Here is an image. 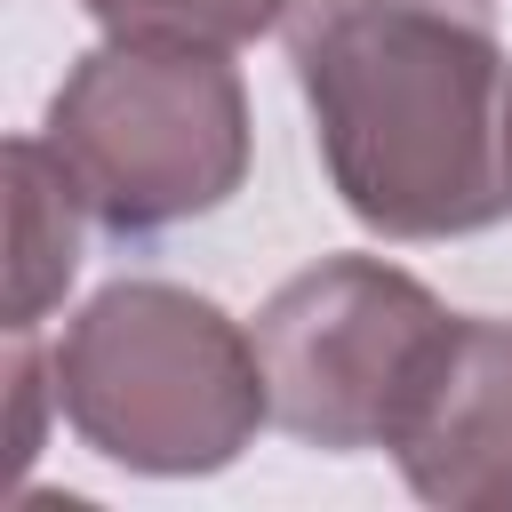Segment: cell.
Listing matches in <instances>:
<instances>
[{
  "mask_svg": "<svg viewBox=\"0 0 512 512\" xmlns=\"http://www.w3.org/2000/svg\"><path fill=\"white\" fill-rule=\"evenodd\" d=\"M320 168L376 240H464L512 216V56L488 0H288Z\"/></svg>",
  "mask_w": 512,
  "mask_h": 512,
  "instance_id": "obj_1",
  "label": "cell"
},
{
  "mask_svg": "<svg viewBox=\"0 0 512 512\" xmlns=\"http://www.w3.org/2000/svg\"><path fill=\"white\" fill-rule=\"evenodd\" d=\"M56 416L144 480L224 472L272 424L256 328L184 280L128 272L56 328Z\"/></svg>",
  "mask_w": 512,
  "mask_h": 512,
  "instance_id": "obj_2",
  "label": "cell"
},
{
  "mask_svg": "<svg viewBox=\"0 0 512 512\" xmlns=\"http://www.w3.org/2000/svg\"><path fill=\"white\" fill-rule=\"evenodd\" d=\"M40 136L112 240L200 224L248 184V88L232 48L96 40L56 80Z\"/></svg>",
  "mask_w": 512,
  "mask_h": 512,
  "instance_id": "obj_3",
  "label": "cell"
},
{
  "mask_svg": "<svg viewBox=\"0 0 512 512\" xmlns=\"http://www.w3.org/2000/svg\"><path fill=\"white\" fill-rule=\"evenodd\" d=\"M272 424L304 448L360 456L408 424L456 312L392 256H320L256 304Z\"/></svg>",
  "mask_w": 512,
  "mask_h": 512,
  "instance_id": "obj_4",
  "label": "cell"
},
{
  "mask_svg": "<svg viewBox=\"0 0 512 512\" xmlns=\"http://www.w3.org/2000/svg\"><path fill=\"white\" fill-rule=\"evenodd\" d=\"M392 464L424 504L488 512L512 504V320L456 312L408 424L392 432Z\"/></svg>",
  "mask_w": 512,
  "mask_h": 512,
  "instance_id": "obj_5",
  "label": "cell"
},
{
  "mask_svg": "<svg viewBox=\"0 0 512 512\" xmlns=\"http://www.w3.org/2000/svg\"><path fill=\"white\" fill-rule=\"evenodd\" d=\"M0 176H8V328H40L80 280L96 216L72 168L48 152V136H8Z\"/></svg>",
  "mask_w": 512,
  "mask_h": 512,
  "instance_id": "obj_6",
  "label": "cell"
},
{
  "mask_svg": "<svg viewBox=\"0 0 512 512\" xmlns=\"http://www.w3.org/2000/svg\"><path fill=\"white\" fill-rule=\"evenodd\" d=\"M104 40H168V48H248L288 24V0H80Z\"/></svg>",
  "mask_w": 512,
  "mask_h": 512,
  "instance_id": "obj_7",
  "label": "cell"
},
{
  "mask_svg": "<svg viewBox=\"0 0 512 512\" xmlns=\"http://www.w3.org/2000/svg\"><path fill=\"white\" fill-rule=\"evenodd\" d=\"M56 408V344H40V328H8V456L32 464L40 432Z\"/></svg>",
  "mask_w": 512,
  "mask_h": 512,
  "instance_id": "obj_8",
  "label": "cell"
},
{
  "mask_svg": "<svg viewBox=\"0 0 512 512\" xmlns=\"http://www.w3.org/2000/svg\"><path fill=\"white\" fill-rule=\"evenodd\" d=\"M504 152H512V112H504Z\"/></svg>",
  "mask_w": 512,
  "mask_h": 512,
  "instance_id": "obj_9",
  "label": "cell"
}]
</instances>
